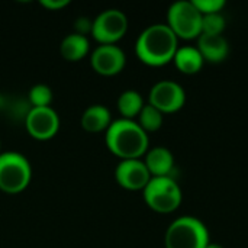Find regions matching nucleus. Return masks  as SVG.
Instances as JSON below:
<instances>
[{"label": "nucleus", "instance_id": "f257e3e1", "mask_svg": "<svg viewBox=\"0 0 248 248\" xmlns=\"http://www.w3.org/2000/svg\"><path fill=\"white\" fill-rule=\"evenodd\" d=\"M179 49V39L166 23L145 28L135 42L138 60L150 67H163L173 61Z\"/></svg>", "mask_w": 248, "mask_h": 248}, {"label": "nucleus", "instance_id": "f03ea898", "mask_svg": "<svg viewBox=\"0 0 248 248\" xmlns=\"http://www.w3.org/2000/svg\"><path fill=\"white\" fill-rule=\"evenodd\" d=\"M108 150L122 160H141L150 150L148 134L137 121L119 118L110 124L105 132Z\"/></svg>", "mask_w": 248, "mask_h": 248}, {"label": "nucleus", "instance_id": "7ed1b4c3", "mask_svg": "<svg viewBox=\"0 0 248 248\" xmlns=\"http://www.w3.org/2000/svg\"><path fill=\"white\" fill-rule=\"evenodd\" d=\"M206 225L195 217H180L174 219L166 231V248H206L209 244Z\"/></svg>", "mask_w": 248, "mask_h": 248}, {"label": "nucleus", "instance_id": "20e7f679", "mask_svg": "<svg viewBox=\"0 0 248 248\" xmlns=\"http://www.w3.org/2000/svg\"><path fill=\"white\" fill-rule=\"evenodd\" d=\"M32 180L29 160L17 151H1L0 154V190L7 195L23 192Z\"/></svg>", "mask_w": 248, "mask_h": 248}, {"label": "nucleus", "instance_id": "39448f33", "mask_svg": "<svg viewBox=\"0 0 248 248\" xmlns=\"http://www.w3.org/2000/svg\"><path fill=\"white\" fill-rule=\"evenodd\" d=\"M142 196L147 206L157 214H171L183 201L182 189L173 177H151Z\"/></svg>", "mask_w": 248, "mask_h": 248}, {"label": "nucleus", "instance_id": "423d86ee", "mask_svg": "<svg viewBox=\"0 0 248 248\" xmlns=\"http://www.w3.org/2000/svg\"><path fill=\"white\" fill-rule=\"evenodd\" d=\"M166 25L177 39H198L202 33V15L192 0H179L169 7Z\"/></svg>", "mask_w": 248, "mask_h": 248}, {"label": "nucleus", "instance_id": "0eeeda50", "mask_svg": "<svg viewBox=\"0 0 248 248\" xmlns=\"http://www.w3.org/2000/svg\"><path fill=\"white\" fill-rule=\"evenodd\" d=\"M128 31V17L119 9L100 12L92 25V33L99 45H116Z\"/></svg>", "mask_w": 248, "mask_h": 248}, {"label": "nucleus", "instance_id": "6e6552de", "mask_svg": "<svg viewBox=\"0 0 248 248\" xmlns=\"http://www.w3.org/2000/svg\"><path fill=\"white\" fill-rule=\"evenodd\" d=\"M148 103L158 109L163 115L176 113L186 103V92L177 81L161 80L151 87Z\"/></svg>", "mask_w": 248, "mask_h": 248}, {"label": "nucleus", "instance_id": "1a4fd4ad", "mask_svg": "<svg viewBox=\"0 0 248 248\" xmlns=\"http://www.w3.org/2000/svg\"><path fill=\"white\" fill-rule=\"evenodd\" d=\"M25 128L36 141H48L60 131V116L51 108H29L25 115Z\"/></svg>", "mask_w": 248, "mask_h": 248}, {"label": "nucleus", "instance_id": "9d476101", "mask_svg": "<svg viewBox=\"0 0 248 248\" xmlns=\"http://www.w3.org/2000/svg\"><path fill=\"white\" fill-rule=\"evenodd\" d=\"M126 64V55L118 45H99L90 54L92 68L105 77L119 74Z\"/></svg>", "mask_w": 248, "mask_h": 248}, {"label": "nucleus", "instance_id": "9b49d317", "mask_svg": "<svg viewBox=\"0 0 248 248\" xmlns=\"http://www.w3.org/2000/svg\"><path fill=\"white\" fill-rule=\"evenodd\" d=\"M115 179L122 189L138 192L145 189L151 174L144 160H122L115 169Z\"/></svg>", "mask_w": 248, "mask_h": 248}, {"label": "nucleus", "instance_id": "f8f14e48", "mask_svg": "<svg viewBox=\"0 0 248 248\" xmlns=\"http://www.w3.org/2000/svg\"><path fill=\"white\" fill-rule=\"evenodd\" d=\"M201 55L203 57L205 62L219 64L227 60L230 55V44L224 35H205L201 33L198 38V45Z\"/></svg>", "mask_w": 248, "mask_h": 248}, {"label": "nucleus", "instance_id": "ddd939ff", "mask_svg": "<svg viewBox=\"0 0 248 248\" xmlns=\"http://www.w3.org/2000/svg\"><path fill=\"white\" fill-rule=\"evenodd\" d=\"M151 177H171L174 157L166 147H154L147 151L144 160Z\"/></svg>", "mask_w": 248, "mask_h": 248}, {"label": "nucleus", "instance_id": "4468645a", "mask_svg": "<svg viewBox=\"0 0 248 248\" xmlns=\"http://www.w3.org/2000/svg\"><path fill=\"white\" fill-rule=\"evenodd\" d=\"M81 128L90 134L106 132L110 126L112 115L110 110L103 105H92L81 115Z\"/></svg>", "mask_w": 248, "mask_h": 248}, {"label": "nucleus", "instance_id": "2eb2a0df", "mask_svg": "<svg viewBox=\"0 0 248 248\" xmlns=\"http://www.w3.org/2000/svg\"><path fill=\"white\" fill-rule=\"evenodd\" d=\"M60 52L65 61L77 62L86 58L90 52V41L87 36L80 33H68L60 45Z\"/></svg>", "mask_w": 248, "mask_h": 248}, {"label": "nucleus", "instance_id": "dca6fc26", "mask_svg": "<svg viewBox=\"0 0 248 248\" xmlns=\"http://www.w3.org/2000/svg\"><path fill=\"white\" fill-rule=\"evenodd\" d=\"M173 62L180 73L193 76V74H198L203 68L205 60L196 46L185 45V46H179L173 58Z\"/></svg>", "mask_w": 248, "mask_h": 248}, {"label": "nucleus", "instance_id": "f3484780", "mask_svg": "<svg viewBox=\"0 0 248 248\" xmlns=\"http://www.w3.org/2000/svg\"><path fill=\"white\" fill-rule=\"evenodd\" d=\"M116 106H118V110L124 119L134 121L135 118H138V115L141 113L145 103H144V99L140 94V92L125 90L119 94Z\"/></svg>", "mask_w": 248, "mask_h": 248}, {"label": "nucleus", "instance_id": "a211bd4d", "mask_svg": "<svg viewBox=\"0 0 248 248\" xmlns=\"http://www.w3.org/2000/svg\"><path fill=\"white\" fill-rule=\"evenodd\" d=\"M138 125L147 132V134H150V132H155V131H158L161 126H163V122H164V115L158 110V109H155L154 106H151L150 103H147L144 108H142V110H141V113L138 115Z\"/></svg>", "mask_w": 248, "mask_h": 248}, {"label": "nucleus", "instance_id": "6ab92c4d", "mask_svg": "<svg viewBox=\"0 0 248 248\" xmlns=\"http://www.w3.org/2000/svg\"><path fill=\"white\" fill-rule=\"evenodd\" d=\"M31 108H48L52 102V90L46 84H35L28 94Z\"/></svg>", "mask_w": 248, "mask_h": 248}, {"label": "nucleus", "instance_id": "aec40b11", "mask_svg": "<svg viewBox=\"0 0 248 248\" xmlns=\"http://www.w3.org/2000/svg\"><path fill=\"white\" fill-rule=\"evenodd\" d=\"M225 28H227V22L221 13L202 16V33H205V35H222Z\"/></svg>", "mask_w": 248, "mask_h": 248}, {"label": "nucleus", "instance_id": "412c9836", "mask_svg": "<svg viewBox=\"0 0 248 248\" xmlns=\"http://www.w3.org/2000/svg\"><path fill=\"white\" fill-rule=\"evenodd\" d=\"M195 7L199 10L202 16L205 15H214L221 13V10L225 7V0H192Z\"/></svg>", "mask_w": 248, "mask_h": 248}, {"label": "nucleus", "instance_id": "4be33fe9", "mask_svg": "<svg viewBox=\"0 0 248 248\" xmlns=\"http://www.w3.org/2000/svg\"><path fill=\"white\" fill-rule=\"evenodd\" d=\"M92 25H93V20H90L89 17H84V16L77 17L76 23H74L76 33L87 36V33H92Z\"/></svg>", "mask_w": 248, "mask_h": 248}, {"label": "nucleus", "instance_id": "5701e85b", "mask_svg": "<svg viewBox=\"0 0 248 248\" xmlns=\"http://www.w3.org/2000/svg\"><path fill=\"white\" fill-rule=\"evenodd\" d=\"M70 4V0H41V6L48 10H61Z\"/></svg>", "mask_w": 248, "mask_h": 248}, {"label": "nucleus", "instance_id": "b1692460", "mask_svg": "<svg viewBox=\"0 0 248 248\" xmlns=\"http://www.w3.org/2000/svg\"><path fill=\"white\" fill-rule=\"evenodd\" d=\"M206 248H224L222 246H219V244H217V243H209Z\"/></svg>", "mask_w": 248, "mask_h": 248}, {"label": "nucleus", "instance_id": "393cba45", "mask_svg": "<svg viewBox=\"0 0 248 248\" xmlns=\"http://www.w3.org/2000/svg\"><path fill=\"white\" fill-rule=\"evenodd\" d=\"M0 154H1V141H0Z\"/></svg>", "mask_w": 248, "mask_h": 248}]
</instances>
